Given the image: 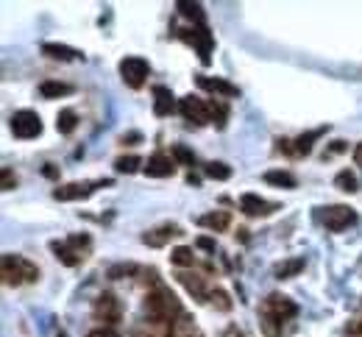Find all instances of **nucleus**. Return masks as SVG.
I'll list each match as a JSON object with an SVG mask.
<instances>
[{
    "label": "nucleus",
    "mask_w": 362,
    "mask_h": 337,
    "mask_svg": "<svg viewBox=\"0 0 362 337\" xmlns=\"http://www.w3.org/2000/svg\"><path fill=\"white\" fill-rule=\"evenodd\" d=\"M181 312V304L175 298V293L164 284H159L156 290H148L145 295V320H162V323H173Z\"/></svg>",
    "instance_id": "nucleus-1"
},
{
    "label": "nucleus",
    "mask_w": 362,
    "mask_h": 337,
    "mask_svg": "<svg viewBox=\"0 0 362 337\" xmlns=\"http://www.w3.org/2000/svg\"><path fill=\"white\" fill-rule=\"evenodd\" d=\"M259 312H262V318H265V331H268V337H276V329L282 331V323L290 320V318H295V315H298V306H295V301H293L290 295L270 293V295L262 298Z\"/></svg>",
    "instance_id": "nucleus-2"
},
{
    "label": "nucleus",
    "mask_w": 362,
    "mask_h": 337,
    "mask_svg": "<svg viewBox=\"0 0 362 337\" xmlns=\"http://www.w3.org/2000/svg\"><path fill=\"white\" fill-rule=\"evenodd\" d=\"M148 76H150V64H148L145 59H139V56H126V59L120 62V78H123L126 87L139 89V87L148 81Z\"/></svg>",
    "instance_id": "nucleus-3"
},
{
    "label": "nucleus",
    "mask_w": 362,
    "mask_h": 337,
    "mask_svg": "<svg viewBox=\"0 0 362 337\" xmlns=\"http://www.w3.org/2000/svg\"><path fill=\"white\" fill-rule=\"evenodd\" d=\"M12 134L17 139H34L42 134V120L34 109H20L12 114Z\"/></svg>",
    "instance_id": "nucleus-4"
},
{
    "label": "nucleus",
    "mask_w": 362,
    "mask_h": 337,
    "mask_svg": "<svg viewBox=\"0 0 362 337\" xmlns=\"http://www.w3.org/2000/svg\"><path fill=\"white\" fill-rule=\"evenodd\" d=\"M320 221H323V226L329 232H345L348 226L356 223V212L351 207H345V204H331V207L323 209Z\"/></svg>",
    "instance_id": "nucleus-5"
},
{
    "label": "nucleus",
    "mask_w": 362,
    "mask_h": 337,
    "mask_svg": "<svg viewBox=\"0 0 362 337\" xmlns=\"http://www.w3.org/2000/svg\"><path fill=\"white\" fill-rule=\"evenodd\" d=\"M92 312H95V320H101L103 326H112V329H114V326L120 323L123 306H120V301H117L114 293H101L98 301H95V306H92Z\"/></svg>",
    "instance_id": "nucleus-6"
},
{
    "label": "nucleus",
    "mask_w": 362,
    "mask_h": 337,
    "mask_svg": "<svg viewBox=\"0 0 362 337\" xmlns=\"http://www.w3.org/2000/svg\"><path fill=\"white\" fill-rule=\"evenodd\" d=\"M178 112L184 114V120H193V123H198V126L212 123V109H209V103L201 101V98H193V95H187V98L178 101Z\"/></svg>",
    "instance_id": "nucleus-7"
},
{
    "label": "nucleus",
    "mask_w": 362,
    "mask_h": 337,
    "mask_svg": "<svg viewBox=\"0 0 362 337\" xmlns=\"http://www.w3.org/2000/svg\"><path fill=\"white\" fill-rule=\"evenodd\" d=\"M142 171H145L148 176H153V179L173 176V171H175V159H173V153H153V156L145 162Z\"/></svg>",
    "instance_id": "nucleus-8"
},
{
    "label": "nucleus",
    "mask_w": 362,
    "mask_h": 337,
    "mask_svg": "<svg viewBox=\"0 0 362 337\" xmlns=\"http://www.w3.org/2000/svg\"><path fill=\"white\" fill-rule=\"evenodd\" d=\"M95 187H98V184H89V182L62 184V187H56V190H53V198H56V201H78V198L92 196V190H95Z\"/></svg>",
    "instance_id": "nucleus-9"
},
{
    "label": "nucleus",
    "mask_w": 362,
    "mask_h": 337,
    "mask_svg": "<svg viewBox=\"0 0 362 337\" xmlns=\"http://www.w3.org/2000/svg\"><path fill=\"white\" fill-rule=\"evenodd\" d=\"M181 234V229L175 226V223H164V226H156V229H150V232H145L142 234V243L145 245H153V248H162V245H167L173 237H178Z\"/></svg>",
    "instance_id": "nucleus-10"
},
{
    "label": "nucleus",
    "mask_w": 362,
    "mask_h": 337,
    "mask_svg": "<svg viewBox=\"0 0 362 337\" xmlns=\"http://www.w3.org/2000/svg\"><path fill=\"white\" fill-rule=\"evenodd\" d=\"M184 40H187V42H193V45L198 48V53H201V62H204V64H209V53H212V34H209L204 26H198V28H190V34H184Z\"/></svg>",
    "instance_id": "nucleus-11"
},
{
    "label": "nucleus",
    "mask_w": 362,
    "mask_h": 337,
    "mask_svg": "<svg viewBox=\"0 0 362 337\" xmlns=\"http://www.w3.org/2000/svg\"><path fill=\"white\" fill-rule=\"evenodd\" d=\"M198 87L207 89V92H212V95H221V98H237V95H240V89H237L234 84H229L226 78H209V76H201V78H198Z\"/></svg>",
    "instance_id": "nucleus-12"
},
{
    "label": "nucleus",
    "mask_w": 362,
    "mask_h": 337,
    "mask_svg": "<svg viewBox=\"0 0 362 337\" xmlns=\"http://www.w3.org/2000/svg\"><path fill=\"white\" fill-rule=\"evenodd\" d=\"M240 209H243L248 218H262V215H270L276 207H273V204H268L265 198L254 196V193H245V196L240 198Z\"/></svg>",
    "instance_id": "nucleus-13"
},
{
    "label": "nucleus",
    "mask_w": 362,
    "mask_h": 337,
    "mask_svg": "<svg viewBox=\"0 0 362 337\" xmlns=\"http://www.w3.org/2000/svg\"><path fill=\"white\" fill-rule=\"evenodd\" d=\"M170 337H204L196 318H190L187 312H181L173 323H170Z\"/></svg>",
    "instance_id": "nucleus-14"
},
{
    "label": "nucleus",
    "mask_w": 362,
    "mask_h": 337,
    "mask_svg": "<svg viewBox=\"0 0 362 337\" xmlns=\"http://www.w3.org/2000/svg\"><path fill=\"white\" fill-rule=\"evenodd\" d=\"M175 279H178L181 284H184V290H187V293H193V298H198V301H209V290H207V284H204V279H201V276L181 270V273H175Z\"/></svg>",
    "instance_id": "nucleus-15"
},
{
    "label": "nucleus",
    "mask_w": 362,
    "mask_h": 337,
    "mask_svg": "<svg viewBox=\"0 0 362 337\" xmlns=\"http://www.w3.org/2000/svg\"><path fill=\"white\" fill-rule=\"evenodd\" d=\"M175 109H178V106H175L173 92H170L167 87H153V114L167 117V114L175 112Z\"/></svg>",
    "instance_id": "nucleus-16"
},
{
    "label": "nucleus",
    "mask_w": 362,
    "mask_h": 337,
    "mask_svg": "<svg viewBox=\"0 0 362 337\" xmlns=\"http://www.w3.org/2000/svg\"><path fill=\"white\" fill-rule=\"evenodd\" d=\"M42 53L51 56V59H59V62H78V59H84L81 51H76V48H70V45H59V42H45V45H42Z\"/></svg>",
    "instance_id": "nucleus-17"
},
{
    "label": "nucleus",
    "mask_w": 362,
    "mask_h": 337,
    "mask_svg": "<svg viewBox=\"0 0 362 337\" xmlns=\"http://www.w3.org/2000/svg\"><path fill=\"white\" fill-rule=\"evenodd\" d=\"M0 265H3V284H9V287H20V284H26L23 270H20V265H17V254H6Z\"/></svg>",
    "instance_id": "nucleus-18"
},
{
    "label": "nucleus",
    "mask_w": 362,
    "mask_h": 337,
    "mask_svg": "<svg viewBox=\"0 0 362 337\" xmlns=\"http://www.w3.org/2000/svg\"><path fill=\"white\" fill-rule=\"evenodd\" d=\"M304 268H307V259H304V257L284 259V262H279V265L273 268V276H276V279H293V276H298Z\"/></svg>",
    "instance_id": "nucleus-19"
},
{
    "label": "nucleus",
    "mask_w": 362,
    "mask_h": 337,
    "mask_svg": "<svg viewBox=\"0 0 362 337\" xmlns=\"http://www.w3.org/2000/svg\"><path fill=\"white\" fill-rule=\"evenodd\" d=\"M198 223L207 226L209 232H226L229 223H232V215H229V212H209V215H204Z\"/></svg>",
    "instance_id": "nucleus-20"
},
{
    "label": "nucleus",
    "mask_w": 362,
    "mask_h": 337,
    "mask_svg": "<svg viewBox=\"0 0 362 337\" xmlns=\"http://www.w3.org/2000/svg\"><path fill=\"white\" fill-rule=\"evenodd\" d=\"M70 92H73V87L64 84V81H42V84H40V95L48 98V101L62 98V95H70Z\"/></svg>",
    "instance_id": "nucleus-21"
},
{
    "label": "nucleus",
    "mask_w": 362,
    "mask_h": 337,
    "mask_svg": "<svg viewBox=\"0 0 362 337\" xmlns=\"http://www.w3.org/2000/svg\"><path fill=\"white\" fill-rule=\"evenodd\" d=\"M265 182L273 184V187H282V190H295V176L287 173V171H268Z\"/></svg>",
    "instance_id": "nucleus-22"
},
{
    "label": "nucleus",
    "mask_w": 362,
    "mask_h": 337,
    "mask_svg": "<svg viewBox=\"0 0 362 337\" xmlns=\"http://www.w3.org/2000/svg\"><path fill=\"white\" fill-rule=\"evenodd\" d=\"M76 126H78V114H76L73 109H62L59 117H56V128H59V134H73Z\"/></svg>",
    "instance_id": "nucleus-23"
},
{
    "label": "nucleus",
    "mask_w": 362,
    "mask_h": 337,
    "mask_svg": "<svg viewBox=\"0 0 362 337\" xmlns=\"http://www.w3.org/2000/svg\"><path fill=\"white\" fill-rule=\"evenodd\" d=\"M170 262L178 265V268H190V265L196 262V254H193V248H187V245H178V248L170 251Z\"/></svg>",
    "instance_id": "nucleus-24"
},
{
    "label": "nucleus",
    "mask_w": 362,
    "mask_h": 337,
    "mask_svg": "<svg viewBox=\"0 0 362 337\" xmlns=\"http://www.w3.org/2000/svg\"><path fill=\"white\" fill-rule=\"evenodd\" d=\"M51 248H53L56 259H62V262H64V265H70V268L81 262V257H78V254H76V251H73L67 243H51Z\"/></svg>",
    "instance_id": "nucleus-25"
},
{
    "label": "nucleus",
    "mask_w": 362,
    "mask_h": 337,
    "mask_svg": "<svg viewBox=\"0 0 362 337\" xmlns=\"http://www.w3.org/2000/svg\"><path fill=\"white\" fill-rule=\"evenodd\" d=\"M139 164H142V159H139V156H120V159L114 162V171H117V173L131 176V173H137V171H139Z\"/></svg>",
    "instance_id": "nucleus-26"
},
{
    "label": "nucleus",
    "mask_w": 362,
    "mask_h": 337,
    "mask_svg": "<svg viewBox=\"0 0 362 337\" xmlns=\"http://www.w3.org/2000/svg\"><path fill=\"white\" fill-rule=\"evenodd\" d=\"M323 131H326V128H315V131H309V134H301V137L295 139L293 150H295V153H309V150H312V142H315Z\"/></svg>",
    "instance_id": "nucleus-27"
},
{
    "label": "nucleus",
    "mask_w": 362,
    "mask_h": 337,
    "mask_svg": "<svg viewBox=\"0 0 362 337\" xmlns=\"http://www.w3.org/2000/svg\"><path fill=\"white\" fill-rule=\"evenodd\" d=\"M334 187H337V190H343V193H356V190H359L356 176H354V173H348V171H340V173L334 176Z\"/></svg>",
    "instance_id": "nucleus-28"
},
{
    "label": "nucleus",
    "mask_w": 362,
    "mask_h": 337,
    "mask_svg": "<svg viewBox=\"0 0 362 337\" xmlns=\"http://www.w3.org/2000/svg\"><path fill=\"white\" fill-rule=\"evenodd\" d=\"M204 173H207L209 179H215V182H226V179L232 176V167H229V164H223V162H209Z\"/></svg>",
    "instance_id": "nucleus-29"
},
{
    "label": "nucleus",
    "mask_w": 362,
    "mask_h": 337,
    "mask_svg": "<svg viewBox=\"0 0 362 337\" xmlns=\"http://www.w3.org/2000/svg\"><path fill=\"white\" fill-rule=\"evenodd\" d=\"M209 304H212L215 309H221V312H229V309H232V298H229V293L221 290V287L209 293Z\"/></svg>",
    "instance_id": "nucleus-30"
},
{
    "label": "nucleus",
    "mask_w": 362,
    "mask_h": 337,
    "mask_svg": "<svg viewBox=\"0 0 362 337\" xmlns=\"http://www.w3.org/2000/svg\"><path fill=\"white\" fill-rule=\"evenodd\" d=\"M17 265H20V270H23V279H26L28 284L40 279V268H37L31 259H26V257H17Z\"/></svg>",
    "instance_id": "nucleus-31"
},
{
    "label": "nucleus",
    "mask_w": 362,
    "mask_h": 337,
    "mask_svg": "<svg viewBox=\"0 0 362 337\" xmlns=\"http://www.w3.org/2000/svg\"><path fill=\"white\" fill-rule=\"evenodd\" d=\"M67 245L84 259V254H87V248H89V237H87V234H73V237H67Z\"/></svg>",
    "instance_id": "nucleus-32"
},
{
    "label": "nucleus",
    "mask_w": 362,
    "mask_h": 337,
    "mask_svg": "<svg viewBox=\"0 0 362 337\" xmlns=\"http://www.w3.org/2000/svg\"><path fill=\"white\" fill-rule=\"evenodd\" d=\"M173 159L178 162V164H196V156H193V150L190 148H184V145H173Z\"/></svg>",
    "instance_id": "nucleus-33"
},
{
    "label": "nucleus",
    "mask_w": 362,
    "mask_h": 337,
    "mask_svg": "<svg viewBox=\"0 0 362 337\" xmlns=\"http://www.w3.org/2000/svg\"><path fill=\"white\" fill-rule=\"evenodd\" d=\"M131 273H139V268L134 262H126V265H112L109 268V279H123V276H131Z\"/></svg>",
    "instance_id": "nucleus-34"
},
{
    "label": "nucleus",
    "mask_w": 362,
    "mask_h": 337,
    "mask_svg": "<svg viewBox=\"0 0 362 337\" xmlns=\"http://www.w3.org/2000/svg\"><path fill=\"white\" fill-rule=\"evenodd\" d=\"M178 12L181 15H184V17H193V20H204V12H201V6L198 3H184V0H181V3H178Z\"/></svg>",
    "instance_id": "nucleus-35"
},
{
    "label": "nucleus",
    "mask_w": 362,
    "mask_h": 337,
    "mask_svg": "<svg viewBox=\"0 0 362 337\" xmlns=\"http://www.w3.org/2000/svg\"><path fill=\"white\" fill-rule=\"evenodd\" d=\"M87 337H120V334H117V329H112V326H98V329H92Z\"/></svg>",
    "instance_id": "nucleus-36"
},
{
    "label": "nucleus",
    "mask_w": 362,
    "mask_h": 337,
    "mask_svg": "<svg viewBox=\"0 0 362 337\" xmlns=\"http://www.w3.org/2000/svg\"><path fill=\"white\" fill-rule=\"evenodd\" d=\"M15 184H17V179L12 173V167H3V190H15Z\"/></svg>",
    "instance_id": "nucleus-37"
},
{
    "label": "nucleus",
    "mask_w": 362,
    "mask_h": 337,
    "mask_svg": "<svg viewBox=\"0 0 362 337\" xmlns=\"http://www.w3.org/2000/svg\"><path fill=\"white\" fill-rule=\"evenodd\" d=\"M348 334L351 337H362V318H356V320L348 323Z\"/></svg>",
    "instance_id": "nucleus-38"
},
{
    "label": "nucleus",
    "mask_w": 362,
    "mask_h": 337,
    "mask_svg": "<svg viewBox=\"0 0 362 337\" xmlns=\"http://www.w3.org/2000/svg\"><path fill=\"white\" fill-rule=\"evenodd\" d=\"M198 248H204V251H212V254H215V240H209V237H198Z\"/></svg>",
    "instance_id": "nucleus-39"
},
{
    "label": "nucleus",
    "mask_w": 362,
    "mask_h": 337,
    "mask_svg": "<svg viewBox=\"0 0 362 337\" xmlns=\"http://www.w3.org/2000/svg\"><path fill=\"white\" fill-rule=\"evenodd\" d=\"M340 150H345V142H343V139H337V142H334L323 156H331V153H340Z\"/></svg>",
    "instance_id": "nucleus-40"
},
{
    "label": "nucleus",
    "mask_w": 362,
    "mask_h": 337,
    "mask_svg": "<svg viewBox=\"0 0 362 337\" xmlns=\"http://www.w3.org/2000/svg\"><path fill=\"white\" fill-rule=\"evenodd\" d=\"M223 337H245V334H243L237 326H226V329H223Z\"/></svg>",
    "instance_id": "nucleus-41"
},
{
    "label": "nucleus",
    "mask_w": 362,
    "mask_h": 337,
    "mask_svg": "<svg viewBox=\"0 0 362 337\" xmlns=\"http://www.w3.org/2000/svg\"><path fill=\"white\" fill-rule=\"evenodd\" d=\"M139 139H142V137H139V134H137V131H134V134H128V137H126V134H123V145H137V142H139Z\"/></svg>",
    "instance_id": "nucleus-42"
},
{
    "label": "nucleus",
    "mask_w": 362,
    "mask_h": 337,
    "mask_svg": "<svg viewBox=\"0 0 362 337\" xmlns=\"http://www.w3.org/2000/svg\"><path fill=\"white\" fill-rule=\"evenodd\" d=\"M354 162H356V164L362 167V142H359V145L354 148Z\"/></svg>",
    "instance_id": "nucleus-43"
}]
</instances>
